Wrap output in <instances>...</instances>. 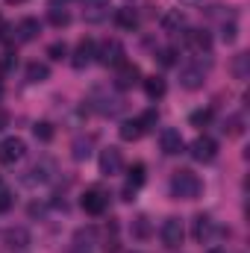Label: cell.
<instances>
[{"instance_id":"cell-27","label":"cell","mask_w":250,"mask_h":253,"mask_svg":"<svg viewBox=\"0 0 250 253\" xmlns=\"http://www.w3.org/2000/svg\"><path fill=\"white\" fill-rule=\"evenodd\" d=\"M91 156V138H77L74 141V159L77 162H85Z\"/></svg>"},{"instance_id":"cell-8","label":"cell","mask_w":250,"mask_h":253,"mask_svg":"<svg viewBox=\"0 0 250 253\" xmlns=\"http://www.w3.org/2000/svg\"><path fill=\"white\" fill-rule=\"evenodd\" d=\"M24 153H27V144H24V138H3L0 141V162L3 165H15V162H21L24 159Z\"/></svg>"},{"instance_id":"cell-5","label":"cell","mask_w":250,"mask_h":253,"mask_svg":"<svg viewBox=\"0 0 250 253\" xmlns=\"http://www.w3.org/2000/svg\"><path fill=\"white\" fill-rule=\"evenodd\" d=\"M218 233H221V230H218V224H215L209 215H197V218L191 221V239H194L197 245H209Z\"/></svg>"},{"instance_id":"cell-4","label":"cell","mask_w":250,"mask_h":253,"mask_svg":"<svg viewBox=\"0 0 250 253\" xmlns=\"http://www.w3.org/2000/svg\"><path fill=\"white\" fill-rule=\"evenodd\" d=\"M159 236H162V245H165L168 251H177V248L183 245V239H186V227H183L180 218H165Z\"/></svg>"},{"instance_id":"cell-35","label":"cell","mask_w":250,"mask_h":253,"mask_svg":"<svg viewBox=\"0 0 250 253\" xmlns=\"http://www.w3.org/2000/svg\"><path fill=\"white\" fill-rule=\"evenodd\" d=\"M12 203H15L12 191H9V189H0V212H9V209H12Z\"/></svg>"},{"instance_id":"cell-13","label":"cell","mask_w":250,"mask_h":253,"mask_svg":"<svg viewBox=\"0 0 250 253\" xmlns=\"http://www.w3.org/2000/svg\"><path fill=\"white\" fill-rule=\"evenodd\" d=\"M94 109H97L100 115H118V112L124 109V100H121L118 94H106L103 88H97V91H94Z\"/></svg>"},{"instance_id":"cell-11","label":"cell","mask_w":250,"mask_h":253,"mask_svg":"<svg viewBox=\"0 0 250 253\" xmlns=\"http://www.w3.org/2000/svg\"><path fill=\"white\" fill-rule=\"evenodd\" d=\"M191 156H194L197 162H212V159L218 156V141L209 138V135H197V138L191 141Z\"/></svg>"},{"instance_id":"cell-16","label":"cell","mask_w":250,"mask_h":253,"mask_svg":"<svg viewBox=\"0 0 250 253\" xmlns=\"http://www.w3.org/2000/svg\"><path fill=\"white\" fill-rule=\"evenodd\" d=\"M3 245H6L9 251H27V245H30V233H27L24 227H9V230L3 233Z\"/></svg>"},{"instance_id":"cell-26","label":"cell","mask_w":250,"mask_h":253,"mask_svg":"<svg viewBox=\"0 0 250 253\" xmlns=\"http://www.w3.org/2000/svg\"><path fill=\"white\" fill-rule=\"evenodd\" d=\"M47 21L53 24V27H68L71 24V15H68V9H59V6H50V12H47Z\"/></svg>"},{"instance_id":"cell-18","label":"cell","mask_w":250,"mask_h":253,"mask_svg":"<svg viewBox=\"0 0 250 253\" xmlns=\"http://www.w3.org/2000/svg\"><path fill=\"white\" fill-rule=\"evenodd\" d=\"M15 33H18V42H33V39L42 33V24H39V18H24V21L15 27Z\"/></svg>"},{"instance_id":"cell-17","label":"cell","mask_w":250,"mask_h":253,"mask_svg":"<svg viewBox=\"0 0 250 253\" xmlns=\"http://www.w3.org/2000/svg\"><path fill=\"white\" fill-rule=\"evenodd\" d=\"M115 27H118V30H126V33H132V30L138 27V12H135L132 6H121V9H115Z\"/></svg>"},{"instance_id":"cell-37","label":"cell","mask_w":250,"mask_h":253,"mask_svg":"<svg viewBox=\"0 0 250 253\" xmlns=\"http://www.w3.org/2000/svg\"><path fill=\"white\" fill-rule=\"evenodd\" d=\"M224 132H230V135H239V132H242V118H239V115H233V118L224 124Z\"/></svg>"},{"instance_id":"cell-43","label":"cell","mask_w":250,"mask_h":253,"mask_svg":"<svg viewBox=\"0 0 250 253\" xmlns=\"http://www.w3.org/2000/svg\"><path fill=\"white\" fill-rule=\"evenodd\" d=\"M9 3H24V0H9Z\"/></svg>"},{"instance_id":"cell-6","label":"cell","mask_w":250,"mask_h":253,"mask_svg":"<svg viewBox=\"0 0 250 253\" xmlns=\"http://www.w3.org/2000/svg\"><path fill=\"white\" fill-rule=\"evenodd\" d=\"M209 65H212V62H206V65H203V62L186 65V68L180 71V83H183V88H188V91H197V88H203Z\"/></svg>"},{"instance_id":"cell-15","label":"cell","mask_w":250,"mask_h":253,"mask_svg":"<svg viewBox=\"0 0 250 253\" xmlns=\"http://www.w3.org/2000/svg\"><path fill=\"white\" fill-rule=\"evenodd\" d=\"M109 15V0H83V18L88 24H100Z\"/></svg>"},{"instance_id":"cell-40","label":"cell","mask_w":250,"mask_h":253,"mask_svg":"<svg viewBox=\"0 0 250 253\" xmlns=\"http://www.w3.org/2000/svg\"><path fill=\"white\" fill-rule=\"evenodd\" d=\"M6 124H9V115H6V112H0V129H6Z\"/></svg>"},{"instance_id":"cell-21","label":"cell","mask_w":250,"mask_h":253,"mask_svg":"<svg viewBox=\"0 0 250 253\" xmlns=\"http://www.w3.org/2000/svg\"><path fill=\"white\" fill-rule=\"evenodd\" d=\"M118 135H121L124 141H138V138L144 135V129L138 124V118H126V121H121V126H118Z\"/></svg>"},{"instance_id":"cell-22","label":"cell","mask_w":250,"mask_h":253,"mask_svg":"<svg viewBox=\"0 0 250 253\" xmlns=\"http://www.w3.org/2000/svg\"><path fill=\"white\" fill-rule=\"evenodd\" d=\"M180 27H186V15H183L180 9H171V12L162 15V30H168V33H180Z\"/></svg>"},{"instance_id":"cell-44","label":"cell","mask_w":250,"mask_h":253,"mask_svg":"<svg viewBox=\"0 0 250 253\" xmlns=\"http://www.w3.org/2000/svg\"><path fill=\"white\" fill-rule=\"evenodd\" d=\"M0 189H3V180H0Z\"/></svg>"},{"instance_id":"cell-12","label":"cell","mask_w":250,"mask_h":253,"mask_svg":"<svg viewBox=\"0 0 250 253\" xmlns=\"http://www.w3.org/2000/svg\"><path fill=\"white\" fill-rule=\"evenodd\" d=\"M121 168H124L121 150H118V147H103V150H100V174L115 177V174H121Z\"/></svg>"},{"instance_id":"cell-32","label":"cell","mask_w":250,"mask_h":253,"mask_svg":"<svg viewBox=\"0 0 250 253\" xmlns=\"http://www.w3.org/2000/svg\"><path fill=\"white\" fill-rule=\"evenodd\" d=\"M138 124H141V129H144V132H147V129H153V126L159 124V112H156V109H147V112L138 118Z\"/></svg>"},{"instance_id":"cell-36","label":"cell","mask_w":250,"mask_h":253,"mask_svg":"<svg viewBox=\"0 0 250 253\" xmlns=\"http://www.w3.org/2000/svg\"><path fill=\"white\" fill-rule=\"evenodd\" d=\"M12 68H15V53L6 50V53L0 56V74H6V71H12Z\"/></svg>"},{"instance_id":"cell-10","label":"cell","mask_w":250,"mask_h":253,"mask_svg":"<svg viewBox=\"0 0 250 253\" xmlns=\"http://www.w3.org/2000/svg\"><path fill=\"white\" fill-rule=\"evenodd\" d=\"M159 147H162V153L165 156H180L183 150H186V141H183V135H180V129H162L159 132Z\"/></svg>"},{"instance_id":"cell-34","label":"cell","mask_w":250,"mask_h":253,"mask_svg":"<svg viewBox=\"0 0 250 253\" xmlns=\"http://www.w3.org/2000/svg\"><path fill=\"white\" fill-rule=\"evenodd\" d=\"M248 53H239V56H236V77H239V80H245V77H248Z\"/></svg>"},{"instance_id":"cell-25","label":"cell","mask_w":250,"mask_h":253,"mask_svg":"<svg viewBox=\"0 0 250 253\" xmlns=\"http://www.w3.org/2000/svg\"><path fill=\"white\" fill-rule=\"evenodd\" d=\"M50 77V68L44 62H30L27 65V83H44Z\"/></svg>"},{"instance_id":"cell-3","label":"cell","mask_w":250,"mask_h":253,"mask_svg":"<svg viewBox=\"0 0 250 253\" xmlns=\"http://www.w3.org/2000/svg\"><path fill=\"white\" fill-rule=\"evenodd\" d=\"M124 56H126L124 44H121L118 39H106V42L97 47V56H94V59L100 65H106V68H118L121 62H126Z\"/></svg>"},{"instance_id":"cell-41","label":"cell","mask_w":250,"mask_h":253,"mask_svg":"<svg viewBox=\"0 0 250 253\" xmlns=\"http://www.w3.org/2000/svg\"><path fill=\"white\" fill-rule=\"evenodd\" d=\"M206 253H227V251H224V248H209Z\"/></svg>"},{"instance_id":"cell-23","label":"cell","mask_w":250,"mask_h":253,"mask_svg":"<svg viewBox=\"0 0 250 253\" xmlns=\"http://www.w3.org/2000/svg\"><path fill=\"white\" fill-rule=\"evenodd\" d=\"M144 180H147V168H144V162H135V165L126 171V186H132V189L138 191L144 186Z\"/></svg>"},{"instance_id":"cell-42","label":"cell","mask_w":250,"mask_h":253,"mask_svg":"<svg viewBox=\"0 0 250 253\" xmlns=\"http://www.w3.org/2000/svg\"><path fill=\"white\" fill-rule=\"evenodd\" d=\"M0 100H3V83H0Z\"/></svg>"},{"instance_id":"cell-2","label":"cell","mask_w":250,"mask_h":253,"mask_svg":"<svg viewBox=\"0 0 250 253\" xmlns=\"http://www.w3.org/2000/svg\"><path fill=\"white\" fill-rule=\"evenodd\" d=\"M80 206H83V212H85V215H103V212H106V206H109V194L100 189V186H91V189L83 191Z\"/></svg>"},{"instance_id":"cell-29","label":"cell","mask_w":250,"mask_h":253,"mask_svg":"<svg viewBox=\"0 0 250 253\" xmlns=\"http://www.w3.org/2000/svg\"><path fill=\"white\" fill-rule=\"evenodd\" d=\"M33 135H36L39 141H53V124H50V121H39V124H33Z\"/></svg>"},{"instance_id":"cell-7","label":"cell","mask_w":250,"mask_h":253,"mask_svg":"<svg viewBox=\"0 0 250 253\" xmlns=\"http://www.w3.org/2000/svg\"><path fill=\"white\" fill-rule=\"evenodd\" d=\"M183 44H186L191 53H197V56H209V50H212V36H209L206 30H186V33H183Z\"/></svg>"},{"instance_id":"cell-31","label":"cell","mask_w":250,"mask_h":253,"mask_svg":"<svg viewBox=\"0 0 250 253\" xmlns=\"http://www.w3.org/2000/svg\"><path fill=\"white\" fill-rule=\"evenodd\" d=\"M47 56L56 59V62H62L65 56H68V44H65V42H53V44H47Z\"/></svg>"},{"instance_id":"cell-9","label":"cell","mask_w":250,"mask_h":253,"mask_svg":"<svg viewBox=\"0 0 250 253\" xmlns=\"http://www.w3.org/2000/svg\"><path fill=\"white\" fill-rule=\"evenodd\" d=\"M138 83H141V71H138V65L121 62L118 68H115V88L126 91V88H132V85H138Z\"/></svg>"},{"instance_id":"cell-24","label":"cell","mask_w":250,"mask_h":253,"mask_svg":"<svg viewBox=\"0 0 250 253\" xmlns=\"http://www.w3.org/2000/svg\"><path fill=\"white\" fill-rule=\"evenodd\" d=\"M94 239H97V230H94V227H83V230H77V233H74V248H77V251L91 248V245H94Z\"/></svg>"},{"instance_id":"cell-20","label":"cell","mask_w":250,"mask_h":253,"mask_svg":"<svg viewBox=\"0 0 250 253\" xmlns=\"http://www.w3.org/2000/svg\"><path fill=\"white\" fill-rule=\"evenodd\" d=\"M50 171H53V165H50V162H39V165H33V168L27 171L30 177H24V183H27V186L47 183V180H50Z\"/></svg>"},{"instance_id":"cell-1","label":"cell","mask_w":250,"mask_h":253,"mask_svg":"<svg viewBox=\"0 0 250 253\" xmlns=\"http://www.w3.org/2000/svg\"><path fill=\"white\" fill-rule=\"evenodd\" d=\"M203 191V183H200V177L194 174V171H177L174 177H171V194L177 197V200H194L197 194Z\"/></svg>"},{"instance_id":"cell-38","label":"cell","mask_w":250,"mask_h":253,"mask_svg":"<svg viewBox=\"0 0 250 253\" xmlns=\"http://www.w3.org/2000/svg\"><path fill=\"white\" fill-rule=\"evenodd\" d=\"M236 30H239V27H236L233 21H230V24H224V30H221V39H224V42H236Z\"/></svg>"},{"instance_id":"cell-33","label":"cell","mask_w":250,"mask_h":253,"mask_svg":"<svg viewBox=\"0 0 250 253\" xmlns=\"http://www.w3.org/2000/svg\"><path fill=\"white\" fill-rule=\"evenodd\" d=\"M156 59H159V65L171 68V65H177V50H174V47H162V50L156 53Z\"/></svg>"},{"instance_id":"cell-39","label":"cell","mask_w":250,"mask_h":253,"mask_svg":"<svg viewBox=\"0 0 250 253\" xmlns=\"http://www.w3.org/2000/svg\"><path fill=\"white\" fill-rule=\"evenodd\" d=\"M9 33H12V27L0 21V42H9Z\"/></svg>"},{"instance_id":"cell-30","label":"cell","mask_w":250,"mask_h":253,"mask_svg":"<svg viewBox=\"0 0 250 253\" xmlns=\"http://www.w3.org/2000/svg\"><path fill=\"white\" fill-rule=\"evenodd\" d=\"M191 126H206L209 121H212V109L206 106V109H197V112H191Z\"/></svg>"},{"instance_id":"cell-28","label":"cell","mask_w":250,"mask_h":253,"mask_svg":"<svg viewBox=\"0 0 250 253\" xmlns=\"http://www.w3.org/2000/svg\"><path fill=\"white\" fill-rule=\"evenodd\" d=\"M129 230H132V236H135V239H150V221H147L144 215H138V218L132 221V227H129Z\"/></svg>"},{"instance_id":"cell-14","label":"cell","mask_w":250,"mask_h":253,"mask_svg":"<svg viewBox=\"0 0 250 253\" xmlns=\"http://www.w3.org/2000/svg\"><path fill=\"white\" fill-rule=\"evenodd\" d=\"M94 56H97V44H94V39H83V42L77 44L74 56H71V65H74L77 71H83L85 65L94 62Z\"/></svg>"},{"instance_id":"cell-19","label":"cell","mask_w":250,"mask_h":253,"mask_svg":"<svg viewBox=\"0 0 250 253\" xmlns=\"http://www.w3.org/2000/svg\"><path fill=\"white\" fill-rule=\"evenodd\" d=\"M141 85H144V94L150 97V100H159V97H165V91H168V85H165V80L162 77H144L141 80Z\"/></svg>"}]
</instances>
